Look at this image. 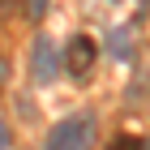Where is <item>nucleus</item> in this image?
I'll return each mask as SVG.
<instances>
[{
	"label": "nucleus",
	"instance_id": "nucleus-1",
	"mask_svg": "<svg viewBox=\"0 0 150 150\" xmlns=\"http://www.w3.org/2000/svg\"><path fill=\"white\" fill-rule=\"evenodd\" d=\"M90 146H94V116L77 112V116H64L60 125H52L43 150H90Z\"/></svg>",
	"mask_w": 150,
	"mask_h": 150
},
{
	"label": "nucleus",
	"instance_id": "nucleus-2",
	"mask_svg": "<svg viewBox=\"0 0 150 150\" xmlns=\"http://www.w3.org/2000/svg\"><path fill=\"white\" fill-rule=\"evenodd\" d=\"M56 69H60L56 47H52V39H47V35H39V39H35V64H30V77H35L39 86H47V81L56 77Z\"/></svg>",
	"mask_w": 150,
	"mask_h": 150
},
{
	"label": "nucleus",
	"instance_id": "nucleus-3",
	"mask_svg": "<svg viewBox=\"0 0 150 150\" xmlns=\"http://www.w3.org/2000/svg\"><path fill=\"white\" fill-rule=\"evenodd\" d=\"M64 64H69L73 77H86L90 64H94V39H86V35L69 39V47H64Z\"/></svg>",
	"mask_w": 150,
	"mask_h": 150
},
{
	"label": "nucleus",
	"instance_id": "nucleus-4",
	"mask_svg": "<svg viewBox=\"0 0 150 150\" xmlns=\"http://www.w3.org/2000/svg\"><path fill=\"white\" fill-rule=\"evenodd\" d=\"M107 52H112L116 60H125L129 52H133V43H129V30H112V35H107Z\"/></svg>",
	"mask_w": 150,
	"mask_h": 150
},
{
	"label": "nucleus",
	"instance_id": "nucleus-5",
	"mask_svg": "<svg viewBox=\"0 0 150 150\" xmlns=\"http://www.w3.org/2000/svg\"><path fill=\"white\" fill-rule=\"evenodd\" d=\"M43 9H47V0H26V17H30V22H39Z\"/></svg>",
	"mask_w": 150,
	"mask_h": 150
},
{
	"label": "nucleus",
	"instance_id": "nucleus-6",
	"mask_svg": "<svg viewBox=\"0 0 150 150\" xmlns=\"http://www.w3.org/2000/svg\"><path fill=\"white\" fill-rule=\"evenodd\" d=\"M112 150H142V142H137V137H116Z\"/></svg>",
	"mask_w": 150,
	"mask_h": 150
},
{
	"label": "nucleus",
	"instance_id": "nucleus-7",
	"mask_svg": "<svg viewBox=\"0 0 150 150\" xmlns=\"http://www.w3.org/2000/svg\"><path fill=\"white\" fill-rule=\"evenodd\" d=\"M0 150H9V129H4V120H0Z\"/></svg>",
	"mask_w": 150,
	"mask_h": 150
},
{
	"label": "nucleus",
	"instance_id": "nucleus-8",
	"mask_svg": "<svg viewBox=\"0 0 150 150\" xmlns=\"http://www.w3.org/2000/svg\"><path fill=\"white\" fill-rule=\"evenodd\" d=\"M0 81H4V60H0Z\"/></svg>",
	"mask_w": 150,
	"mask_h": 150
},
{
	"label": "nucleus",
	"instance_id": "nucleus-9",
	"mask_svg": "<svg viewBox=\"0 0 150 150\" xmlns=\"http://www.w3.org/2000/svg\"><path fill=\"white\" fill-rule=\"evenodd\" d=\"M142 150H150V142H142Z\"/></svg>",
	"mask_w": 150,
	"mask_h": 150
}]
</instances>
